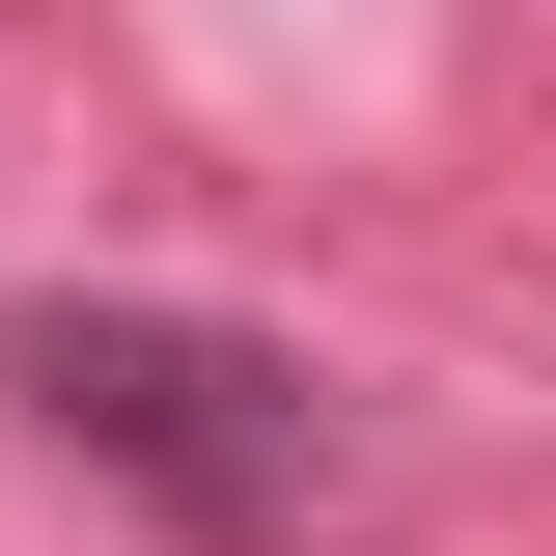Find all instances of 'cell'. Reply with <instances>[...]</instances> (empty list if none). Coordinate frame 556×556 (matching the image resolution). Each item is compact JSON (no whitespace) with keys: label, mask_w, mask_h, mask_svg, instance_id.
<instances>
[{"label":"cell","mask_w":556,"mask_h":556,"mask_svg":"<svg viewBox=\"0 0 556 556\" xmlns=\"http://www.w3.org/2000/svg\"><path fill=\"white\" fill-rule=\"evenodd\" d=\"M0 390H28V445H84V473L167 501L195 556H362L390 529V445H362L334 362L251 334V306H0Z\"/></svg>","instance_id":"cell-1"}]
</instances>
